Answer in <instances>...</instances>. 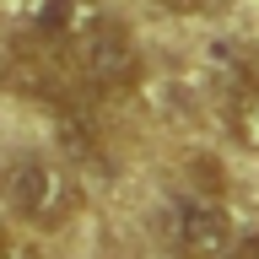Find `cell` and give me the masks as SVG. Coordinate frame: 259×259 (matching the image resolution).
I'll return each mask as SVG.
<instances>
[{"instance_id":"1","label":"cell","mask_w":259,"mask_h":259,"mask_svg":"<svg viewBox=\"0 0 259 259\" xmlns=\"http://www.w3.org/2000/svg\"><path fill=\"white\" fill-rule=\"evenodd\" d=\"M6 200H11V210H22L27 222L60 227L65 216L76 210V184H70V173H60V167L44 162V157H16L11 167H6Z\"/></svg>"},{"instance_id":"2","label":"cell","mask_w":259,"mask_h":259,"mask_svg":"<svg viewBox=\"0 0 259 259\" xmlns=\"http://www.w3.org/2000/svg\"><path fill=\"white\" fill-rule=\"evenodd\" d=\"M76 38H81V70H87L92 87H103V92H124V87L141 81V49H135V38H130L124 22L97 16V22H87Z\"/></svg>"},{"instance_id":"3","label":"cell","mask_w":259,"mask_h":259,"mask_svg":"<svg viewBox=\"0 0 259 259\" xmlns=\"http://www.w3.org/2000/svg\"><path fill=\"white\" fill-rule=\"evenodd\" d=\"M167 238L184 259H222L232 248V216L210 194H184L167 210Z\"/></svg>"},{"instance_id":"4","label":"cell","mask_w":259,"mask_h":259,"mask_svg":"<svg viewBox=\"0 0 259 259\" xmlns=\"http://www.w3.org/2000/svg\"><path fill=\"white\" fill-rule=\"evenodd\" d=\"M232 130H238L248 146H259V76L232 87Z\"/></svg>"},{"instance_id":"5","label":"cell","mask_w":259,"mask_h":259,"mask_svg":"<svg viewBox=\"0 0 259 259\" xmlns=\"http://www.w3.org/2000/svg\"><path fill=\"white\" fill-rule=\"evenodd\" d=\"M76 27V0H44V11H38V38L44 44H60V38H70Z\"/></svg>"},{"instance_id":"6","label":"cell","mask_w":259,"mask_h":259,"mask_svg":"<svg viewBox=\"0 0 259 259\" xmlns=\"http://www.w3.org/2000/svg\"><path fill=\"white\" fill-rule=\"evenodd\" d=\"M0 259H49V254L32 248V243H16V248H0Z\"/></svg>"},{"instance_id":"7","label":"cell","mask_w":259,"mask_h":259,"mask_svg":"<svg viewBox=\"0 0 259 259\" xmlns=\"http://www.w3.org/2000/svg\"><path fill=\"white\" fill-rule=\"evenodd\" d=\"M232 259H259V238H243V243H232Z\"/></svg>"},{"instance_id":"8","label":"cell","mask_w":259,"mask_h":259,"mask_svg":"<svg viewBox=\"0 0 259 259\" xmlns=\"http://www.w3.org/2000/svg\"><path fill=\"white\" fill-rule=\"evenodd\" d=\"M162 6H173V11H194V6H205V0H162Z\"/></svg>"},{"instance_id":"9","label":"cell","mask_w":259,"mask_h":259,"mask_svg":"<svg viewBox=\"0 0 259 259\" xmlns=\"http://www.w3.org/2000/svg\"><path fill=\"white\" fill-rule=\"evenodd\" d=\"M0 248H6V216H0Z\"/></svg>"}]
</instances>
